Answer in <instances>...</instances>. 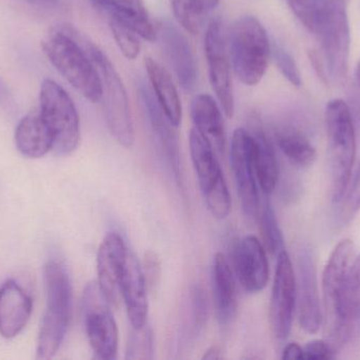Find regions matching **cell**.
Segmentation results:
<instances>
[{
  "instance_id": "cell-31",
  "label": "cell",
  "mask_w": 360,
  "mask_h": 360,
  "mask_svg": "<svg viewBox=\"0 0 360 360\" xmlns=\"http://www.w3.org/2000/svg\"><path fill=\"white\" fill-rule=\"evenodd\" d=\"M173 14L188 33H198L203 13L197 0H171Z\"/></svg>"
},
{
  "instance_id": "cell-30",
  "label": "cell",
  "mask_w": 360,
  "mask_h": 360,
  "mask_svg": "<svg viewBox=\"0 0 360 360\" xmlns=\"http://www.w3.org/2000/svg\"><path fill=\"white\" fill-rule=\"evenodd\" d=\"M154 359V334L152 328L143 325L132 328L127 344L126 359L149 360Z\"/></svg>"
},
{
  "instance_id": "cell-14",
  "label": "cell",
  "mask_w": 360,
  "mask_h": 360,
  "mask_svg": "<svg viewBox=\"0 0 360 360\" xmlns=\"http://www.w3.org/2000/svg\"><path fill=\"white\" fill-rule=\"evenodd\" d=\"M128 253L118 232H109L97 253V285L111 306H117L122 297V279Z\"/></svg>"
},
{
  "instance_id": "cell-34",
  "label": "cell",
  "mask_w": 360,
  "mask_h": 360,
  "mask_svg": "<svg viewBox=\"0 0 360 360\" xmlns=\"http://www.w3.org/2000/svg\"><path fill=\"white\" fill-rule=\"evenodd\" d=\"M271 54L273 55L275 63H276L277 68L283 73V75L293 86L300 88L302 84V75H300V69H298L293 56L283 46L277 44H273Z\"/></svg>"
},
{
  "instance_id": "cell-1",
  "label": "cell",
  "mask_w": 360,
  "mask_h": 360,
  "mask_svg": "<svg viewBox=\"0 0 360 360\" xmlns=\"http://www.w3.org/2000/svg\"><path fill=\"white\" fill-rule=\"evenodd\" d=\"M41 48L57 71L91 103L103 99V82L94 61L80 40L79 32L61 25L41 42Z\"/></svg>"
},
{
  "instance_id": "cell-28",
  "label": "cell",
  "mask_w": 360,
  "mask_h": 360,
  "mask_svg": "<svg viewBox=\"0 0 360 360\" xmlns=\"http://www.w3.org/2000/svg\"><path fill=\"white\" fill-rule=\"evenodd\" d=\"M347 317L349 338L357 340L360 337V255L355 257L349 274Z\"/></svg>"
},
{
  "instance_id": "cell-24",
  "label": "cell",
  "mask_w": 360,
  "mask_h": 360,
  "mask_svg": "<svg viewBox=\"0 0 360 360\" xmlns=\"http://www.w3.org/2000/svg\"><path fill=\"white\" fill-rule=\"evenodd\" d=\"M110 17L124 23L143 39L153 42L158 35L143 0H91Z\"/></svg>"
},
{
  "instance_id": "cell-40",
  "label": "cell",
  "mask_w": 360,
  "mask_h": 360,
  "mask_svg": "<svg viewBox=\"0 0 360 360\" xmlns=\"http://www.w3.org/2000/svg\"><path fill=\"white\" fill-rule=\"evenodd\" d=\"M283 359H304V348L295 342L287 345L283 351Z\"/></svg>"
},
{
  "instance_id": "cell-16",
  "label": "cell",
  "mask_w": 360,
  "mask_h": 360,
  "mask_svg": "<svg viewBox=\"0 0 360 360\" xmlns=\"http://www.w3.org/2000/svg\"><path fill=\"white\" fill-rule=\"evenodd\" d=\"M139 99L149 120L152 132L162 149L166 160L170 164L177 183L181 184V166H180V152L179 135L176 128L167 118L160 106L158 105L153 91L141 82L139 85Z\"/></svg>"
},
{
  "instance_id": "cell-20",
  "label": "cell",
  "mask_w": 360,
  "mask_h": 360,
  "mask_svg": "<svg viewBox=\"0 0 360 360\" xmlns=\"http://www.w3.org/2000/svg\"><path fill=\"white\" fill-rule=\"evenodd\" d=\"M33 302L27 292L14 280L0 287V335L6 340L18 336L29 323Z\"/></svg>"
},
{
  "instance_id": "cell-35",
  "label": "cell",
  "mask_w": 360,
  "mask_h": 360,
  "mask_svg": "<svg viewBox=\"0 0 360 360\" xmlns=\"http://www.w3.org/2000/svg\"><path fill=\"white\" fill-rule=\"evenodd\" d=\"M143 277L147 283L148 292L155 295L160 287L162 281V264L160 255L153 251H147L141 262Z\"/></svg>"
},
{
  "instance_id": "cell-23",
  "label": "cell",
  "mask_w": 360,
  "mask_h": 360,
  "mask_svg": "<svg viewBox=\"0 0 360 360\" xmlns=\"http://www.w3.org/2000/svg\"><path fill=\"white\" fill-rule=\"evenodd\" d=\"M194 128L211 144L216 154H224L226 133L221 111L215 99L209 94H198L191 104Z\"/></svg>"
},
{
  "instance_id": "cell-10",
  "label": "cell",
  "mask_w": 360,
  "mask_h": 360,
  "mask_svg": "<svg viewBox=\"0 0 360 360\" xmlns=\"http://www.w3.org/2000/svg\"><path fill=\"white\" fill-rule=\"evenodd\" d=\"M109 306L97 283H90L82 298L84 328L95 357L103 360L116 359L120 342L117 323Z\"/></svg>"
},
{
  "instance_id": "cell-43",
  "label": "cell",
  "mask_w": 360,
  "mask_h": 360,
  "mask_svg": "<svg viewBox=\"0 0 360 360\" xmlns=\"http://www.w3.org/2000/svg\"><path fill=\"white\" fill-rule=\"evenodd\" d=\"M29 4H33V6H38V8H54L57 6L59 0H25Z\"/></svg>"
},
{
  "instance_id": "cell-9",
  "label": "cell",
  "mask_w": 360,
  "mask_h": 360,
  "mask_svg": "<svg viewBox=\"0 0 360 360\" xmlns=\"http://www.w3.org/2000/svg\"><path fill=\"white\" fill-rule=\"evenodd\" d=\"M190 152L201 194L211 215L224 220L232 209L230 192L216 151L211 144L193 127Z\"/></svg>"
},
{
  "instance_id": "cell-36",
  "label": "cell",
  "mask_w": 360,
  "mask_h": 360,
  "mask_svg": "<svg viewBox=\"0 0 360 360\" xmlns=\"http://www.w3.org/2000/svg\"><path fill=\"white\" fill-rule=\"evenodd\" d=\"M344 198V209H342L344 218L350 219L354 217L360 209V163L353 178L351 177Z\"/></svg>"
},
{
  "instance_id": "cell-22",
  "label": "cell",
  "mask_w": 360,
  "mask_h": 360,
  "mask_svg": "<svg viewBox=\"0 0 360 360\" xmlns=\"http://www.w3.org/2000/svg\"><path fill=\"white\" fill-rule=\"evenodd\" d=\"M214 309L220 325H230L237 313L236 281L226 256H214L211 271Z\"/></svg>"
},
{
  "instance_id": "cell-11",
  "label": "cell",
  "mask_w": 360,
  "mask_h": 360,
  "mask_svg": "<svg viewBox=\"0 0 360 360\" xmlns=\"http://www.w3.org/2000/svg\"><path fill=\"white\" fill-rule=\"evenodd\" d=\"M226 39L219 19L207 25L205 35V53L209 68L210 84L226 118L234 116L235 99L233 89L231 58Z\"/></svg>"
},
{
  "instance_id": "cell-6",
  "label": "cell",
  "mask_w": 360,
  "mask_h": 360,
  "mask_svg": "<svg viewBox=\"0 0 360 360\" xmlns=\"http://www.w3.org/2000/svg\"><path fill=\"white\" fill-rule=\"evenodd\" d=\"M228 44L237 78L245 86L259 84L268 69L272 50L262 23L251 15L240 17L230 29Z\"/></svg>"
},
{
  "instance_id": "cell-17",
  "label": "cell",
  "mask_w": 360,
  "mask_h": 360,
  "mask_svg": "<svg viewBox=\"0 0 360 360\" xmlns=\"http://www.w3.org/2000/svg\"><path fill=\"white\" fill-rule=\"evenodd\" d=\"M237 278L248 293H258L268 285L270 270L266 249L255 236L243 237L234 249Z\"/></svg>"
},
{
  "instance_id": "cell-19",
  "label": "cell",
  "mask_w": 360,
  "mask_h": 360,
  "mask_svg": "<svg viewBox=\"0 0 360 360\" xmlns=\"http://www.w3.org/2000/svg\"><path fill=\"white\" fill-rule=\"evenodd\" d=\"M248 131L253 139V160L258 185L266 194H272L279 179V166L274 146L262 124L259 114L253 112L248 120Z\"/></svg>"
},
{
  "instance_id": "cell-44",
  "label": "cell",
  "mask_w": 360,
  "mask_h": 360,
  "mask_svg": "<svg viewBox=\"0 0 360 360\" xmlns=\"http://www.w3.org/2000/svg\"><path fill=\"white\" fill-rule=\"evenodd\" d=\"M8 99V89H6V85L2 82L0 78V104L4 103V101Z\"/></svg>"
},
{
  "instance_id": "cell-2",
  "label": "cell",
  "mask_w": 360,
  "mask_h": 360,
  "mask_svg": "<svg viewBox=\"0 0 360 360\" xmlns=\"http://www.w3.org/2000/svg\"><path fill=\"white\" fill-rule=\"evenodd\" d=\"M354 243L340 241L332 252L323 274V327L326 342L334 351L340 350L349 338L347 294L349 274L355 259Z\"/></svg>"
},
{
  "instance_id": "cell-27",
  "label": "cell",
  "mask_w": 360,
  "mask_h": 360,
  "mask_svg": "<svg viewBox=\"0 0 360 360\" xmlns=\"http://www.w3.org/2000/svg\"><path fill=\"white\" fill-rule=\"evenodd\" d=\"M274 139L283 156L295 166L308 168L316 160V149L308 135L295 125L285 123L275 127Z\"/></svg>"
},
{
  "instance_id": "cell-39",
  "label": "cell",
  "mask_w": 360,
  "mask_h": 360,
  "mask_svg": "<svg viewBox=\"0 0 360 360\" xmlns=\"http://www.w3.org/2000/svg\"><path fill=\"white\" fill-rule=\"evenodd\" d=\"M287 2L290 8H291L292 12L300 19V23H302L307 29H310V0H287Z\"/></svg>"
},
{
  "instance_id": "cell-5",
  "label": "cell",
  "mask_w": 360,
  "mask_h": 360,
  "mask_svg": "<svg viewBox=\"0 0 360 360\" xmlns=\"http://www.w3.org/2000/svg\"><path fill=\"white\" fill-rule=\"evenodd\" d=\"M326 128L331 165L332 199L344 198L356 156V128L350 108L340 99H332L326 107Z\"/></svg>"
},
{
  "instance_id": "cell-15",
  "label": "cell",
  "mask_w": 360,
  "mask_h": 360,
  "mask_svg": "<svg viewBox=\"0 0 360 360\" xmlns=\"http://www.w3.org/2000/svg\"><path fill=\"white\" fill-rule=\"evenodd\" d=\"M298 321L300 327L309 334H316L323 325V316L319 300V281L312 253L302 249L297 258Z\"/></svg>"
},
{
  "instance_id": "cell-32",
  "label": "cell",
  "mask_w": 360,
  "mask_h": 360,
  "mask_svg": "<svg viewBox=\"0 0 360 360\" xmlns=\"http://www.w3.org/2000/svg\"><path fill=\"white\" fill-rule=\"evenodd\" d=\"M110 29L113 34L114 40L120 48V52L129 61H134L141 52V42L137 34L131 27L116 19H110Z\"/></svg>"
},
{
  "instance_id": "cell-29",
  "label": "cell",
  "mask_w": 360,
  "mask_h": 360,
  "mask_svg": "<svg viewBox=\"0 0 360 360\" xmlns=\"http://www.w3.org/2000/svg\"><path fill=\"white\" fill-rule=\"evenodd\" d=\"M260 230H262L264 249L272 255L278 256V254L285 249H283L285 243H283V232L279 226L278 220L269 200L264 202L262 209Z\"/></svg>"
},
{
  "instance_id": "cell-26",
  "label": "cell",
  "mask_w": 360,
  "mask_h": 360,
  "mask_svg": "<svg viewBox=\"0 0 360 360\" xmlns=\"http://www.w3.org/2000/svg\"><path fill=\"white\" fill-rule=\"evenodd\" d=\"M145 66L158 105L169 120L179 127L182 118L181 101L170 73L152 57H146Z\"/></svg>"
},
{
  "instance_id": "cell-37",
  "label": "cell",
  "mask_w": 360,
  "mask_h": 360,
  "mask_svg": "<svg viewBox=\"0 0 360 360\" xmlns=\"http://www.w3.org/2000/svg\"><path fill=\"white\" fill-rule=\"evenodd\" d=\"M335 351L326 340H315L308 342L304 348V359H331Z\"/></svg>"
},
{
  "instance_id": "cell-42",
  "label": "cell",
  "mask_w": 360,
  "mask_h": 360,
  "mask_svg": "<svg viewBox=\"0 0 360 360\" xmlns=\"http://www.w3.org/2000/svg\"><path fill=\"white\" fill-rule=\"evenodd\" d=\"M197 1H198L199 6H200L203 14H205V13L213 11L218 6L220 0H197Z\"/></svg>"
},
{
  "instance_id": "cell-8",
  "label": "cell",
  "mask_w": 360,
  "mask_h": 360,
  "mask_svg": "<svg viewBox=\"0 0 360 360\" xmlns=\"http://www.w3.org/2000/svg\"><path fill=\"white\" fill-rule=\"evenodd\" d=\"M39 112L53 139L57 156H68L77 149L80 122L77 109L69 93L56 82L44 80L40 87Z\"/></svg>"
},
{
  "instance_id": "cell-41",
  "label": "cell",
  "mask_w": 360,
  "mask_h": 360,
  "mask_svg": "<svg viewBox=\"0 0 360 360\" xmlns=\"http://www.w3.org/2000/svg\"><path fill=\"white\" fill-rule=\"evenodd\" d=\"M202 359L209 360L224 359V355H222V350L220 349V347L212 346L211 348L207 349V350L205 351Z\"/></svg>"
},
{
  "instance_id": "cell-12",
  "label": "cell",
  "mask_w": 360,
  "mask_h": 360,
  "mask_svg": "<svg viewBox=\"0 0 360 360\" xmlns=\"http://www.w3.org/2000/svg\"><path fill=\"white\" fill-rule=\"evenodd\" d=\"M230 160L243 215L253 221L260 213L259 192L254 167L253 139L245 129L238 128L233 132Z\"/></svg>"
},
{
  "instance_id": "cell-13",
  "label": "cell",
  "mask_w": 360,
  "mask_h": 360,
  "mask_svg": "<svg viewBox=\"0 0 360 360\" xmlns=\"http://www.w3.org/2000/svg\"><path fill=\"white\" fill-rule=\"evenodd\" d=\"M296 277L293 264L287 252L277 256L276 271L270 302V325L277 342H283L289 337L295 313Z\"/></svg>"
},
{
  "instance_id": "cell-33",
  "label": "cell",
  "mask_w": 360,
  "mask_h": 360,
  "mask_svg": "<svg viewBox=\"0 0 360 360\" xmlns=\"http://www.w3.org/2000/svg\"><path fill=\"white\" fill-rule=\"evenodd\" d=\"M190 300L193 331L196 335L203 329L209 316L207 294L201 285H196L191 289Z\"/></svg>"
},
{
  "instance_id": "cell-7",
  "label": "cell",
  "mask_w": 360,
  "mask_h": 360,
  "mask_svg": "<svg viewBox=\"0 0 360 360\" xmlns=\"http://www.w3.org/2000/svg\"><path fill=\"white\" fill-rule=\"evenodd\" d=\"M80 40L101 74L108 128L120 145L131 148L134 144V125L128 93L122 77L109 57L94 42L82 34Z\"/></svg>"
},
{
  "instance_id": "cell-25",
  "label": "cell",
  "mask_w": 360,
  "mask_h": 360,
  "mask_svg": "<svg viewBox=\"0 0 360 360\" xmlns=\"http://www.w3.org/2000/svg\"><path fill=\"white\" fill-rule=\"evenodd\" d=\"M15 145L25 158L39 159L53 149V139L39 111L21 118L15 130Z\"/></svg>"
},
{
  "instance_id": "cell-4",
  "label": "cell",
  "mask_w": 360,
  "mask_h": 360,
  "mask_svg": "<svg viewBox=\"0 0 360 360\" xmlns=\"http://www.w3.org/2000/svg\"><path fill=\"white\" fill-rule=\"evenodd\" d=\"M46 311L40 325L36 359H52L67 335L71 321L72 285L63 264L50 261L44 266Z\"/></svg>"
},
{
  "instance_id": "cell-18",
  "label": "cell",
  "mask_w": 360,
  "mask_h": 360,
  "mask_svg": "<svg viewBox=\"0 0 360 360\" xmlns=\"http://www.w3.org/2000/svg\"><path fill=\"white\" fill-rule=\"evenodd\" d=\"M158 35L180 87L184 91H192L196 86L197 66L188 38L169 20L160 23Z\"/></svg>"
},
{
  "instance_id": "cell-3",
  "label": "cell",
  "mask_w": 360,
  "mask_h": 360,
  "mask_svg": "<svg viewBox=\"0 0 360 360\" xmlns=\"http://www.w3.org/2000/svg\"><path fill=\"white\" fill-rule=\"evenodd\" d=\"M311 25L321 44L327 78L342 82L348 73L351 34L345 0H310Z\"/></svg>"
},
{
  "instance_id": "cell-38",
  "label": "cell",
  "mask_w": 360,
  "mask_h": 360,
  "mask_svg": "<svg viewBox=\"0 0 360 360\" xmlns=\"http://www.w3.org/2000/svg\"><path fill=\"white\" fill-rule=\"evenodd\" d=\"M354 120L355 128L360 135V59L355 68L353 76L352 89H351L350 104H348Z\"/></svg>"
},
{
  "instance_id": "cell-21",
  "label": "cell",
  "mask_w": 360,
  "mask_h": 360,
  "mask_svg": "<svg viewBox=\"0 0 360 360\" xmlns=\"http://www.w3.org/2000/svg\"><path fill=\"white\" fill-rule=\"evenodd\" d=\"M122 297L126 304L131 327L141 328L148 323V287L141 263L129 252L122 279Z\"/></svg>"
}]
</instances>
